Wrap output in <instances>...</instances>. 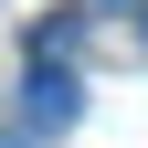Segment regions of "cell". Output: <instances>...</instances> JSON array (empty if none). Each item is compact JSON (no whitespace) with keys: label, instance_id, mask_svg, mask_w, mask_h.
Here are the masks:
<instances>
[{"label":"cell","instance_id":"cell-1","mask_svg":"<svg viewBox=\"0 0 148 148\" xmlns=\"http://www.w3.org/2000/svg\"><path fill=\"white\" fill-rule=\"evenodd\" d=\"M21 95H32V127H64V116H74V74H64V64H42Z\"/></svg>","mask_w":148,"mask_h":148},{"label":"cell","instance_id":"cell-2","mask_svg":"<svg viewBox=\"0 0 148 148\" xmlns=\"http://www.w3.org/2000/svg\"><path fill=\"white\" fill-rule=\"evenodd\" d=\"M95 11H127V0H95Z\"/></svg>","mask_w":148,"mask_h":148},{"label":"cell","instance_id":"cell-3","mask_svg":"<svg viewBox=\"0 0 148 148\" xmlns=\"http://www.w3.org/2000/svg\"><path fill=\"white\" fill-rule=\"evenodd\" d=\"M138 32H148V21H138Z\"/></svg>","mask_w":148,"mask_h":148}]
</instances>
